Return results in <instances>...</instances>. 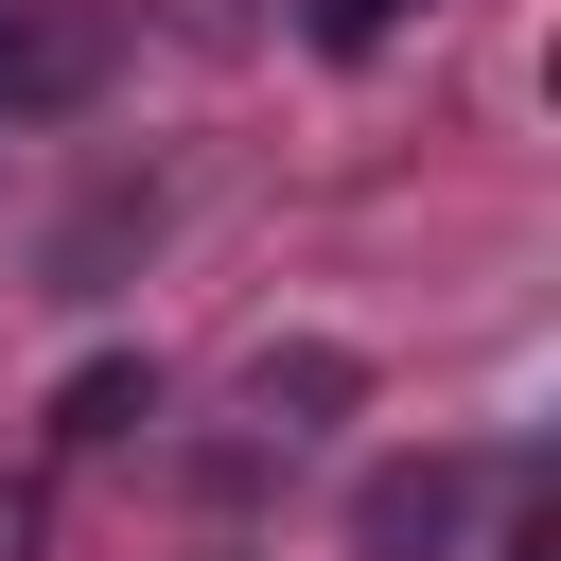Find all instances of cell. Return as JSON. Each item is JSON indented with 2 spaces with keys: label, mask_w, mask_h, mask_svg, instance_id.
I'll list each match as a JSON object with an SVG mask.
<instances>
[{
  "label": "cell",
  "mask_w": 561,
  "mask_h": 561,
  "mask_svg": "<svg viewBox=\"0 0 561 561\" xmlns=\"http://www.w3.org/2000/svg\"><path fill=\"white\" fill-rule=\"evenodd\" d=\"M456 508H473V456H386L351 491V561H456Z\"/></svg>",
  "instance_id": "cell-1"
},
{
  "label": "cell",
  "mask_w": 561,
  "mask_h": 561,
  "mask_svg": "<svg viewBox=\"0 0 561 561\" xmlns=\"http://www.w3.org/2000/svg\"><path fill=\"white\" fill-rule=\"evenodd\" d=\"M88 70H105V18H0V123L18 105H70Z\"/></svg>",
  "instance_id": "cell-2"
},
{
  "label": "cell",
  "mask_w": 561,
  "mask_h": 561,
  "mask_svg": "<svg viewBox=\"0 0 561 561\" xmlns=\"http://www.w3.org/2000/svg\"><path fill=\"white\" fill-rule=\"evenodd\" d=\"M140 421H158V368H140V351H88V368L53 386V438H70V456H88V438H140Z\"/></svg>",
  "instance_id": "cell-3"
},
{
  "label": "cell",
  "mask_w": 561,
  "mask_h": 561,
  "mask_svg": "<svg viewBox=\"0 0 561 561\" xmlns=\"http://www.w3.org/2000/svg\"><path fill=\"white\" fill-rule=\"evenodd\" d=\"M280 403H298V421L351 403V351H280V368H263V421H280Z\"/></svg>",
  "instance_id": "cell-4"
},
{
  "label": "cell",
  "mask_w": 561,
  "mask_h": 561,
  "mask_svg": "<svg viewBox=\"0 0 561 561\" xmlns=\"http://www.w3.org/2000/svg\"><path fill=\"white\" fill-rule=\"evenodd\" d=\"M35 543H53V491H35V473H0V561H35Z\"/></svg>",
  "instance_id": "cell-5"
},
{
  "label": "cell",
  "mask_w": 561,
  "mask_h": 561,
  "mask_svg": "<svg viewBox=\"0 0 561 561\" xmlns=\"http://www.w3.org/2000/svg\"><path fill=\"white\" fill-rule=\"evenodd\" d=\"M386 18L403 0H316V53H386Z\"/></svg>",
  "instance_id": "cell-6"
},
{
  "label": "cell",
  "mask_w": 561,
  "mask_h": 561,
  "mask_svg": "<svg viewBox=\"0 0 561 561\" xmlns=\"http://www.w3.org/2000/svg\"><path fill=\"white\" fill-rule=\"evenodd\" d=\"M508 561H561V508H526V526H508Z\"/></svg>",
  "instance_id": "cell-7"
}]
</instances>
